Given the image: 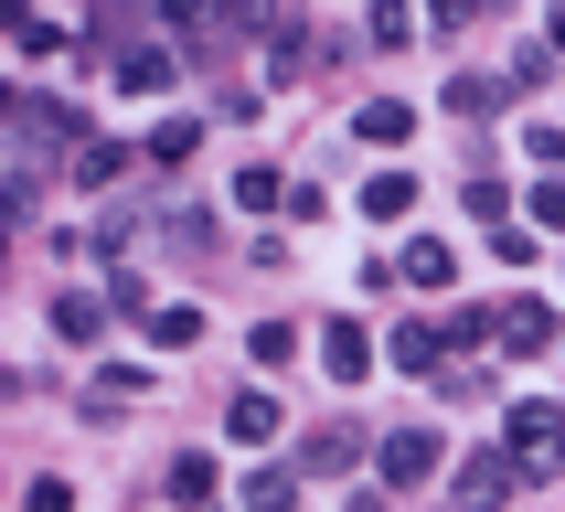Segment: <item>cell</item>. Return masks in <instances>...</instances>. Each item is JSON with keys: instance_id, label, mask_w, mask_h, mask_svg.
<instances>
[{"instance_id": "52a82bcc", "label": "cell", "mask_w": 565, "mask_h": 512, "mask_svg": "<svg viewBox=\"0 0 565 512\" xmlns=\"http://www.w3.org/2000/svg\"><path fill=\"white\" fill-rule=\"evenodd\" d=\"M395 363H406V374H427V363H438V331H427V320H416V331H395Z\"/></svg>"}, {"instance_id": "7a4b0ae2", "label": "cell", "mask_w": 565, "mask_h": 512, "mask_svg": "<svg viewBox=\"0 0 565 512\" xmlns=\"http://www.w3.org/2000/svg\"><path fill=\"white\" fill-rule=\"evenodd\" d=\"M502 331H512V352H544V331H555V310H544V299H512V310H502Z\"/></svg>"}, {"instance_id": "ba28073f", "label": "cell", "mask_w": 565, "mask_h": 512, "mask_svg": "<svg viewBox=\"0 0 565 512\" xmlns=\"http://www.w3.org/2000/svg\"><path fill=\"white\" fill-rule=\"evenodd\" d=\"M54 320H64V342H96V331H107V310H96V299H64Z\"/></svg>"}, {"instance_id": "277c9868", "label": "cell", "mask_w": 565, "mask_h": 512, "mask_svg": "<svg viewBox=\"0 0 565 512\" xmlns=\"http://www.w3.org/2000/svg\"><path fill=\"white\" fill-rule=\"evenodd\" d=\"M363 363H374V352H363V331H352V320H331V374L363 384Z\"/></svg>"}, {"instance_id": "6da1fadb", "label": "cell", "mask_w": 565, "mask_h": 512, "mask_svg": "<svg viewBox=\"0 0 565 512\" xmlns=\"http://www.w3.org/2000/svg\"><path fill=\"white\" fill-rule=\"evenodd\" d=\"M438 470V438H384V480H427Z\"/></svg>"}, {"instance_id": "8992f818", "label": "cell", "mask_w": 565, "mask_h": 512, "mask_svg": "<svg viewBox=\"0 0 565 512\" xmlns=\"http://www.w3.org/2000/svg\"><path fill=\"white\" fill-rule=\"evenodd\" d=\"M235 438L267 448V438H278V406H267V395H246V406H235Z\"/></svg>"}, {"instance_id": "3957f363", "label": "cell", "mask_w": 565, "mask_h": 512, "mask_svg": "<svg viewBox=\"0 0 565 512\" xmlns=\"http://www.w3.org/2000/svg\"><path fill=\"white\" fill-rule=\"evenodd\" d=\"M395 267H406V278H416V288H448V246H438V235H416V246H406V256H395Z\"/></svg>"}, {"instance_id": "9c48e42d", "label": "cell", "mask_w": 565, "mask_h": 512, "mask_svg": "<svg viewBox=\"0 0 565 512\" xmlns=\"http://www.w3.org/2000/svg\"><path fill=\"white\" fill-rule=\"evenodd\" d=\"M246 512H288V470H267V480H246Z\"/></svg>"}, {"instance_id": "5b68a950", "label": "cell", "mask_w": 565, "mask_h": 512, "mask_svg": "<svg viewBox=\"0 0 565 512\" xmlns=\"http://www.w3.org/2000/svg\"><path fill=\"white\" fill-rule=\"evenodd\" d=\"M363 203H374V214H406L416 182H406V171H374V182H363Z\"/></svg>"}]
</instances>
